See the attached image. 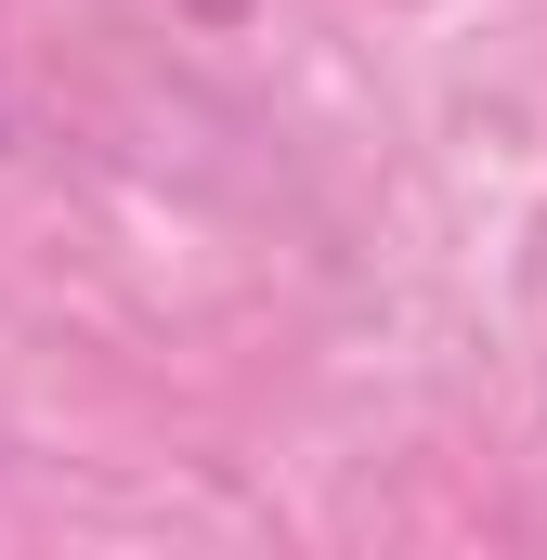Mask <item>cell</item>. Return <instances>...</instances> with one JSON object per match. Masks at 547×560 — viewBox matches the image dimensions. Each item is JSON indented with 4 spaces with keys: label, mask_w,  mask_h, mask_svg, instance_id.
I'll list each match as a JSON object with an SVG mask.
<instances>
[{
    "label": "cell",
    "mask_w": 547,
    "mask_h": 560,
    "mask_svg": "<svg viewBox=\"0 0 547 560\" xmlns=\"http://www.w3.org/2000/svg\"><path fill=\"white\" fill-rule=\"evenodd\" d=\"M170 13H196V26H248L261 0H170Z\"/></svg>",
    "instance_id": "cell-1"
}]
</instances>
